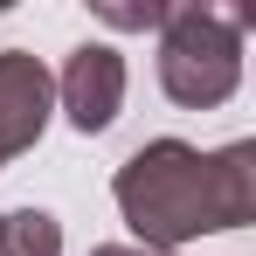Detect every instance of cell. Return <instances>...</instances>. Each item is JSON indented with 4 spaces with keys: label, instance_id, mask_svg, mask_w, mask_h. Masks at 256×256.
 I'll use <instances>...</instances> for the list:
<instances>
[{
    "label": "cell",
    "instance_id": "7a4b0ae2",
    "mask_svg": "<svg viewBox=\"0 0 256 256\" xmlns=\"http://www.w3.org/2000/svg\"><path fill=\"white\" fill-rule=\"evenodd\" d=\"M242 84V21L222 7H166L160 21V90L180 111H214Z\"/></svg>",
    "mask_w": 256,
    "mask_h": 256
},
{
    "label": "cell",
    "instance_id": "8992f818",
    "mask_svg": "<svg viewBox=\"0 0 256 256\" xmlns=\"http://www.w3.org/2000/svg\"><path fill=\"white\" fill-rule=\"evenodd\" d=\"M97 21H111V28H160V21H166V7H160V0H146V7H118V0H97Z\"/></svg>",
    "mask_w": 256,
    "mask_h": 256
},
{
    "label": "cell",
    "instance_id": "5b68a950",
    "mask_svg": "<svg viewBox=\"0 0 256 256\" xmlns=\"http://www.w3.org/2000/svg\"><path fill=\"white\" fill-rule=\"evenodd\" d=\"M0 256H62V222L48 208L0 214Z\"/></svg>",
    "mask_w": 256,
    "mask_h": 256
},
{
    "label": "cell",
    "instance_id": "277c9868",
    "mask_svg": "<svg viewBox=\"0 0 256 256\" xmlns=\"http://www.w3.org/2000/svg\"><path fill=\"white\" fill-rule=\"evenodd\" d=\"M56 104L70 111L76 132H104L125 111V56L111 42L70 48V62H62V76H56Z\"/></svg>",
    "mask_w": 256,
    "mask_h": 256
},
{
    "label": "cell",
    "instance_id": "3957f363",
    "mask_svg": "<svg viewBox=\"0 0 256 256\" xmlns=\"http://www.w3.org/2000/svg\"><path fill=\"white\" fill-rule=\"evenodd\" d=\"M48 111H56V76L42 70V56L0 48V166L48 132Z\"/></svg>",
    "mask_w": 256,
    "mask_h": 256
},
{
    "label": "cell",
    "instance_id": "6da1fadb",
    "mask_svg": "<svg viewBox=\"0 0 256 256\" xmlns=\"http://www.w3.org/2000/svg\"><path fill=\"white\" fill-rule=\"evenodd\" d=\"M111 201L138 250L180 256V242L256 222V146L236 138L222 152H201L187 138H146L111 173Z\"/></svg>",
    "mask_w": 256,
    "mask_h": 256
},
{
    "label": "cell",
    "instance_id": "52a82bcc",
    "mask_svg": "<svg viewBox=\"0 0 256 256\" xmlns=\"http://www.w3.org/2000/svg\"><path fill=\"white\" fill-rule=\"evenodd\" d=\"M90 256H160V250H138V242H97Z\"/></svg>",
    "mask_w": 256,
    "mask_h": 256
}]
</instances>
